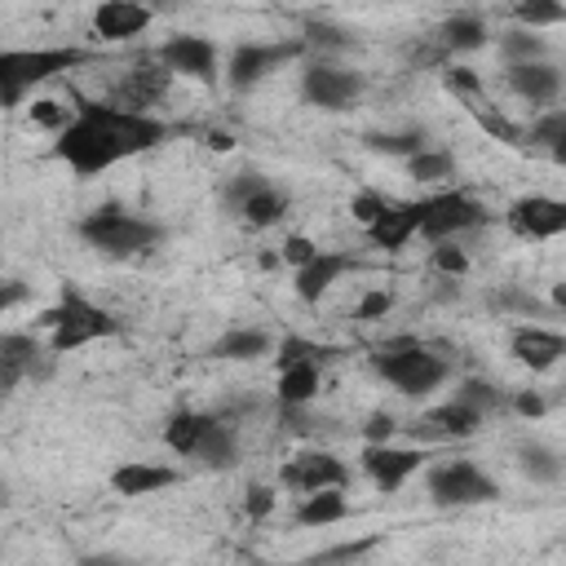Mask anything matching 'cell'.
I'll list each match as a JSON object with an SVG mask.
<instances>
[{"label":"cell","instance_id":"cell-30","mask_svg":"<svg viewBox=\"0 0 566 566\" xmlns=\"http://www.w3.org/2000/svg\"><path fill=\"white\" fill-rule=\"evenodd\" d=\"M517 469H522L531 482H557V478L566 473V460H562L553 447H544V442H526V447L517 451Z\"/></svg>","mask_w":566,"mask_h":566},{"label":"cell","instance_id":"cell-25","mask_svg":"<svg viewBox=\"0 0 566 566\" xmlns=\"http://www.w3.org/2000/svg\"><path fill=\"white\" fill-rule=\"evenodd\" d=\"M287 208H292V199H287L274 181H265L256 195H248V199L239 203V217H243L252 230H270V226H279V221L287 217Z\"/></svg>","mask_w":566,"mask_h":566},{"label":"cell","instance_id":"cell-52","mask_svg":"<svg viewBox=\"0 0 566 566\" xmlns=\"http://www.w3.org/2000/svg\"><path fill=\"white\" fill-rule=\"evenodd\" d=\"M553 305H566V283H557V287H553Z\"/></svg>","mask_w":566,"mask_h":566},{"label":"cell","instance_id":"cell-33","mask_svg":"<svg viewBox=\"0 0 566 566\" xmlns=\"http://www.w3.org/2000/svg\"><path fill=\"white\" fill-rule=\"evenodd\" d=\"M500 49H504V57H509V66H526V62H544V40L535 35V31H509V35H500Z\"/></svg>","mask_w":566,"mask_h":566},{"label":"cell","instance_id":"cell-28","mask_svg":"<svg viewBox=\"0 0 566 566\" xmlns=\"http://www.w3.org/2000/svg\"><path fill=\"white\" fill-rule=\"evenodd\" d=\"M438 35H442V44H447L451 53H473V49L486 44L491 31H486V18H482V13H469V9H464V13H451Z\"/></svg>","mask_w":566,"mask_h":566},{"label":"cell","instance_id":"cell-41","mask_svg":"<svg viewBox=\"0 0 566 566\" xmlns=\"http://www.w3.org/2000/svg\"><path fill=\"white\" fill-rule=\"evenodd\" d=\"M385 203H389L385 195H376V190H358V195L349 199V217H354V221L367 230V226H371V221L385 212Z\"/></svg>","mask_w":566,"mask_h":566},{"label":"cell","instance_id":"cell-20","mask_svg":"<svg viewBox=\"0 0 566 566\" xmlns=\"http://www.w3.org/2000/svg\"><path fill=\"white\" fill-rule=\"evenodd\" d=\"M478 429H482V416L473 407H464L460 398L429 407L420 420V433H429V438H473Z\"/></svg>","mask_w":566,"mask_h":566},{"label":"cell","instance_id":"cell-12","mask_svg":"<svg viewBox=\"0 0 566 566\" xmlns=\"http://www.w3.org/2000/svg\"><path fill=\"white\" fill-rule=\"evenodd\" d=\"M283 486L314 495V491H345L349 486V469L332 455V451H301L296 460L283 464Z\"/></svg>","mask_w":566,"mask_h":566},{"label":"cell","instance_id":"cell-37","mask_svg":"<svg viewBox=\"0 0 566 566\" xmlns=\"http://www.w3.org/2000/svg\"><path fill=\"white\" fill-rule=\"evenodd\" d=\"M455 398H460L464 407H473L478 416H486V411H495V407L504 402V398H500V389H495V385H486V380H464Z\"/></svg>","mask_w":566,"mask_h":566},{"label":"cell","instance_id":"cell-38","mask_svg":"<svg viewBox=\"0 0 566 566\" xmlns=\"http://www.w3.org/2000/svg\"><path fill=\"white\" fill-rule=\"evenodd\" d=\"M71 115L75 111H66L62 102H53V97H40V102H31V119L40 124V128H53V133H62L66 124H71Z\"/></svg>","mask_w":566,"mask_h":566},{"label":"cell","instance_id":"cell-8","mask_svg":"<svg viewBox=\"0 0 566 566\" xmlns=\"http://www.w3.org/2000/svg\"><path fill=\"white\" fill-rule=\"evenodd\" d=\"M301 53V40H287V44H261V40H248V44H234L230 62H226V80L234 93L261 84L270 71H279L283 62H292Z\"/></svg>","mask_w":566,"mask_h":566},{"label":"cell","instance_id":"cell-49","mask_svg":"<svg viewBox=\"0 0 566 566\" xmlns=\"http://www.w3.org/2000/svg\"><path fill=\"white\" fill-rule=\"evenodd\" d=\"M18 301H22V287H18V283H9V287H4V301H0V305H4V310H13Z\"/></svg>","mask_w":566,"mask_h":566},{"label":"cell","instance_id":"cell-18","mask_svg":"<svg viewBox=\"0 0 566 566\" xmlns=\"http://www.w3.org/2000/svg\"><path fill=\"white\" fill-rule=\"evenodd\" d=\"M318 385H323V371H318V358H296V363H283L279 367V402L283 411H301L318 398Z\"/></svg>","mask_w":566,"mask_h":566},{"label":"cell","instance_id":"cell-32","mask_svg":"<svg viewBox=\"0 0 566 566\" xmlns=\"http://www.w3.org/2000/svg\"><path fill=\"white\" fill-rule=\"evenodd\" d=\"M513 22L522 31H544V27H566V4H553V0H522L513 9Z\"/></svg>","mask_w":566,"mask_h":566},{"label":"cell","instance_id":"cell-42","mask_svg":"<svg viewBox=\"0 0 566 566\" xmlns=\"http://www.w3.org/2000/svg\"><path fill=\"white\" fill-rule=\"evenodd\" d=\"M394 310V296L385 292V287H371V292H363V301L354 305V318H363V323H376V318H385Z\"/></svg>","mask_w":566,"mask_h":566},{"label":"cell","instance_id":"cell-1","mask_svg":"<svg viewBox=\"0 0 566 566\" xmlns=\"http://www.w3.org/2000/svg\"><path fill=\"white\" fill-rule=\"evenodd\" d=\"M168 137V124L155 119L150 111H124L115 102H75L71 124L57 133L53 155L75 172V177H97L133 155L155 150Z\"/></svg>","mask_w":566,"mask_h":566},{"label":"cell","instance_id":"cell-11","mask_svg":"<svg viewBox=\"0 0 566 566\" xmlns=\"http://www.w3.org/2000/svg\"><path fill=\"white\" fill-rule=\"evenodd\" d=\"M159 66L168 75L195 80V84H212L217 80V44L208 35H172L159 44Z\"/></svg>","mask_w":566,"mask_h":566},{"label":"cell","instance_id":"cell-4","mask_svg":"<svg viewBox=\"0 0 566 566\" xmlns=\"http://www.w3.org/2000/svg\"><path fill=\"white\" fill-rule=\"evenodd\" d=\"M371 363H376V371H380L398 394H407V398H424V394H433V389L451 376L447 358L433 354V349L420 345V340H389V345L376 349Z\"/></svg>","mask_w":566,"mask_h":566},{"label":"cell","instance_id":"cell-24","mask_svg":"<svg viewBox=\"0 0 566 566\" xmlns=\"http://www.w3.org/2000/svg\"><path fill=\"white\" fill-rule=\"evenodd\" d=\"M35 336H27V332H4L0 336V385L4 389H13L27 371H35Z\"/></svg>","mask_w":566,"mask_h":566},{"label":"cell","instance_id":"cell-50","mask_svg":"<svg viewBox=\"0 0 566 566\" xmlns=\"http://www.w3.org/2000/svg\"><path fill=\"white\" fill-rule=\"evenodd\" d=\"M80 566H128V562H115V557H84Z\"/></svg>","mask_w":566,"mask_h":566},{"label":"cell","instance_id":"cell-6","mask_svg":"<svg viewBox=\"0 0 566 566\" xmlns=\"http://www.w3.org/2000/svg\"><path fill=\"white\" fill-rule=\"evenodd\" d=\"M424 486H429V500L438 509H469V504H491L500 495V486L473 464V460H447V464H433L424 473Z\"/></svg>","mask_w":566,"mask_h":566},{"label":"cell","instance_id":"cell-21","mask_svg":"<svg viewBox=\"0 0 566 566\" xmlns=\"http://www.w3.org/2000/svg\"><path fill=\"white\" fill-rule=\"evenodd\" d=\"M168 71L155 62V66H133L124 80H119V102L115 106H124V111H146L155 97H164V88H168Z\"/></svg>","mask_w":566,"mask_h":566},{"label":"cell","instance_id":"cell-31","mask_svg":"<svg viewBox=\"0 0 566 566\" xmlns=\"http://www.w3.org/2000/svg\"><path fill=\"white\" fill-rule=\"evenodd\" d=\"M407 177H416L420 186H433V181H447V177H455V159L447 155V150H420V155H411L407 159Z\"/></svg>","mask_w":566,"mask_h":566},{"label":"cell","instance_id":"cell-9","mask_svg":"<svg viewBox=\"0 0 566 566\" xmlns=\"http://www.w3.org/2000/svg\"><path fill=\"white\" fill-rule=\"evenodd\" d=\"M509 230L526 243H544V239H557L566 234V199H553V195H522L509 203Z\"/></svg>","mask_w":566,"mask_h":566},{"label":"cell","instance_id":"cell-51","mask_svg":"<svg viewBox=\"0 0 566 566\" xmlns=\"http://www.w3.org/2000/svg\"><path fill=\"white\" fill-rule=\"evenodd\" d=\"M548 155H553V164H562V168H566V142H557Z\"/></svg>","mask_w":566,"mask_h":566},{"label":"cell","instance_id":"cell-27","mask_svg":"<svg viewBox=\"0 0 566 566\" xmlns=\"http://www.w3.org/2000/svg\"><path fill=\"white\" fill-rule=\"evenodd\" d=\"M349 517V500L345 491H314V495H301L296 504V526H332V522H345Z\"/></svg>","mask_w":566,"mask_h":566},{"label":"cell","instance_id":"cell-45","mask_svg":"<svg viewBox=\"0 0 566 566\" xmlns=\"http://www.w3.org/2000/svg\"><path fill=\"white\" fill-rule=\"evenodd\" d=\"M513 411H517L522 420H539V416L548 411V402H544V394H535V389H517V394H513Z\"/></svg>","mask_w":566,"mask_h":566},{"label":"cell","instance_id":"cell-40","mask_svg":"<svg viewBox=\"0 0 566 566\" xmlns=\"http://www.w3.org/2000/svg\"><path fill=\"white\" fill-rule=\"evenodd\" d=\"M442 80H447V88H451L455 97H464V102H478V97H482V80H478L469 66H447Z\"/></svg>","mask_w":566,"mask_h":566},{"label":"cell","instance_id":"cell-13","mask_svg":"<svg viewBox=\"0 0 566 566\" xmlns=\"http://www.w3.org/2000/svg\"><path fill=\"white\" fill-rule=\"evenodd\" d=\"M424 469V451L420 447H394V442H385V447H363V473L376 482V491H398L411 473H420Z\"/></svg>","mask_w":566,"mask_h":566},{"label":"cell","instance_id":"cell-23","mask_svg":"<svg viewBox=\"0 0 566 566\" xmlns=\"http://www.w3.org/2000/svg\"><path fill=\"white\" fill-rule=\"evenodd\" d=\"M349 265H354V261H349V256H340V252H318L305 270H296V296H301L305 305H314V301H318V296H323V292H327V287H332Z\"/></svg>","mask_w":566,"mask_h":566},{"label":"cell","instance_id":"cell-19","mask_svg":"<svg viewBox=\"0 0 566 566\" xmlns=\"http://www.w3.org/2000/svg\"><path fill=\"white\" fill-rule=\"evenodd\" d=\"M509 88L517 97H526L531 106H548L562 93V71L553 62H526V66H509Z\"/></svg>","mask_w":566,"mask_h":566},{"label":"cell","instance_id":"cell-2","mask_svg":"<svg viewBox=\"0 0 566 566\" xmlns=\"http://www.w3.org/2000/svg\"><path fill=\"white\" fill-rule=\"evenodd\" d=\"M80 239L106 256H142L164 239V230L150 217H137L119 203H102L80 221Z\"/></svg>","mask_w":566,"mask_h":566},{"label":"cell","instance_id":"cell-43","mask_svg":"<svg viewBox=\"0 0 566 566\" xmlns=\"http://www.w3.org/2000/svg\"><path fill=\"white\" fill-rule=\"evenodd\" d=\"M394 433H398V420H394V416H385V411H376V416L363 424L367 447H385V442H394Z\"/></svg>","mask_w":566,"mask_h":566},{"label":"cell","instance_id":"cell-35","mask_svg":"<svg viewBox=\"0 0 566 566\" xmlns=\"http://www.w3.org/2000/svg\"><path fill=\"white\" fill-rule=\"evenodd\" d=\"M526 137H531L535 146H544V150H553L557 142H566V106H548V111H539Z\"/></svg>","mask_w":566,"mask_h":566},{"label":"cell","instance_id":"cell-36","mask_svg":"<svg viewBox=\"0 0 566 566\" xmlns=\"http://www.w3.org/2000/svg\"><path fill=\"white\" fill-rule=\"evenodd\" d=\"M429 265H433L438 274H447V279H464V274H469V252H464V248H455V243L447 239V243H433Z\"/></svg>","mask_w":566,"mask_h":566},{"label":"cell","instance_id":"cell-17","mask_svg":"<svg viewBox=\"0 0 566 566\" xmlns=\"http://www.w3.org/2000/svg\"><path fill=\"white\" fill-rule=\"evenodd\" d=\"M164 486H177V469L168 464H155V460H124L111 469V491L124 495V500H142V495H155Z\"/></svg>","mask_w":566,"mask_h":566},{"label":"cell","instance_id":"cell-16","mask_svg":"<svg viewBox=\"0 0 566 566\" xmlns=\"http://www.w3.org/2000/svg\"><path fill=\"white\" fill-rule=\"evenodd\" d=\"M416 234H420V203H407V199H389L385 212L367 226V239L376 248H385V252L407 248Z\"/></svg>","mask_w":566,"mask_h":566},{"label":"cell","instance_id":"cell-48","mask_svg":"<svg viewBox=\"0 0 566 566\" xmlns=\"http://www.w3.org/2000/svg\"><path fill=\"white\" fill-rule=\"evenodd\" d=\"M208 146H217V150H230V146H234V137H230V133H208Z\"/></svg>","mask_w":566,"mask_h":566},{"label":"cell","instance_id":"cell-39","mask_svg":"<svg viewBox=\"0 0 566 566\" xmlns=\"http://www.w3.org/2000/svg\"><path fill=\"white\" fill-rule=\"evenodd\" d=\"M318 252H323V248H318L310 234H287V239H283V248H279V256H283L287 265H296V270H305Z\"/></svg>","mask_w":566,"mask_h":566},{"label":"cell","instance_id":"cell-34","mask_svg":"<svg viewBox=\"0 0 566 566\" xmlns=\"http://www.w3.org/2000/svg\"><path fill=\"white\" fill-rule=\"evenodd\" d=\"M367 146H371V150H380V155H402V159H411V155L429 150L424 133H416V128H407V133H371V137H367Z\"/></svg>","mask_w":566,"mask_h":566},{"label":"cell","instance_id":"cell-29","mask_svg":"<svg viewBox=\"0 0 566 566\" xmlns=\"http://www.w3.org/2000/svg\"><path fill=\"white\" fill-rule=\"evenodd\" d=\"M195 460H199L203 469H230V464L239 460V438H234V429L221 424V420H212V429H208V438H203V447H199Z\"/></svg>","mask_w":566,"mask_h":566},{"label":"cell","instance_id":"cell-15","mask_svg":"<svg viewBox=\"0 0 566 566\" xmlns=\"http://www.w3.org/2000/svg\"><path fill=\"white\" fill-rule=\"evenodd\" d=\"M150 22H155V13L146 4H133V0H102L93 9V35L106 44H124V40L142 35Z\"/></svg>","mask_w":566,"mask_h":566},{"label":"cell","instance_id":"cell-26","mask_svg":"<svg viewBox=\"0 0 566 566\" xmlns=\"http://www.w3.org/2000/svg\"><path fill=\"white\" fill-rule=\"evenodd\" d=\"M270 354V336L261 327H230L226 336L212 340V358H226V363H252Z\"/></svg>","mask_w":566,"mask_h":566},{"label":"cell","instance_id":"cell-44","mask_svg":"<svg viewBox=\"0 0 566 566\" xmlns=\"http://www.w3.org/2000/svg\"><path fill=\"white\" fill-rule=\"evenodd\" d=\"M261 186H265V177H261V172H239V177L230 181V190H226V199H230V208L239 212V203H243L248 195H256Z\"/></svg>","mask_w":566,"mask_h":566},{"label":"cell","instance_id":"cell-10","mask_svg":"<svg viewBox=\"0 0 566 566\" xmlns=\"http://www.w3.org/2000/svg\"><path fill=\"white\" fill-rule=\"evenodd\" d=\"M301 93L318 111H349L358 102V93H363V75L358 71H345V66L314 62V66L301 71Z\"/></svg>","mask_w":566,"mask_h":566},{"label":"cell","instance_id":"cell-5","mask_svg":"<svg viewBox=\"0 0 566 566\" xmlns=\"http://www.w3.org/2000/svg\"><path fill=\"white\" fill-rule=\"evenodd\" d=\"M80 62H84L80 49H4L0 53V102L18 106L35 84H44L57 71H71Z\"/></svg>","mask_w":566,"mask_h":566},{"label":"cell","instance_id":"cell-7","mask_svg":"<svg viewBox=\"0 0 566 566\" xmlns=\"http://www.w3.org/2000/svg\"><path fill=\"white\" fill-rule=\"evenodd\" d=\"M416 203H420V234L433 239V243H447L451 234L473 230V226L486 221V208L464 190H433Z\"/></svg>","mask_w":566,"mask_h":566},{"label":"cell","instance_id":"cell-22","mask_svg":"<svg viewBox=\"0 0 566 566\" xmlns=\"http://www.w3.org/2000/svg\"><path fill=\"white\" fill-rule=\"evenodd\" d=\"M208 429H212V416H203V411H172L164 420V447L186 455V460H195L203 438H208Z\"/></svg>","mask_w":566,"mask_h":566},{"label":"cell","instance_id":"cell-46","mask_svg":"<svg viewBox=\"0 0 566 566\" xmlns=\"http://www.w3.org/2000/svg\"><path fill=\"white\" fill-rule=\"evenodd\" d=\"M473 115H478V124H482L491 137H500V142H517V137H522L509 119H500V115H491V111H482V106H473Z\"/></svg>","mask_w":566,"mask_h":566},{"label":"cell","instance_id":"cell-14","mask_svg":"<svg viewBox=\"0 0 566 566\" xmlns=\"http://www.w3.org/2000/svg\"><path fill=\"white\" fill-rule=\"evenodd\" d=\"M509 354L531 371H548V367H557L566 358V332H553V327H539V323H522L509 336Z\"/></svg>","mask_w":566,"mask_h":566},{"label":"cell","instance_id":"cell-3","mask_svg":"<svg viewBox=\"0 0 566 566\" xmlns=\"http://www.w3.org/2000/svg\"><path fill=\"white\" fill-rule=\"evenodd\" d=\"M40 327L49 332V349L53 354H71L80 345H93V340L119 332V323L102 305H93L88 296H80V292H62V301L40 314Z\"/></svg>","mask_w":566,"mask_h":566},{"label":"cell","instance_id":"cell-47","mask_svg":"<svg viewBox=\"0 0 566 566\" xmlns=\"http://www.w3.org/2000/svg\"><path fill=\"white\" fill-rule=\"evenodd\" d=\"M243 509H248V517H265L274 509V486H248Z\"/></svg>","mask_w":566,"mask_h":566}]
</instances>
